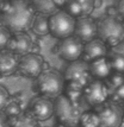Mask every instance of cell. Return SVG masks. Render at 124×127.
<instances>
[{
  "label": "cell",
  "instance_id": "cell-36",
  "mask_svg": "<svg viewBox=\"0 0 124 127\" xmlns=\"http://www.w3.org/2000/svg\"><path fill=\"white\" fill-rule=\"evenodd\" d=\"M123 112H124V108H123Z\"/></svg>",
  "mask_w": 124,
  "mask_h": 127
},
{
  "label": "cell",
  "instance_id": "cell-22",
  "mask_svg": "<svg viewBox=\"0 0 124 127\" xmlns=\"http://www.w3.org/2000/svg\"><path fill=\"white\" fill-rule=\"evenodd\" d=\"M31 6L34 7L36 12H38L40 14H44V16L54 14L57 8L54 5L53 0H31Z\"/></svg>",
  "mask_w": 124,
  "mask_h": 127
},
{
  "label": "cell",
  "instance_id": "cell-35",
  "mask_svg": "<svg viewBox=\"0 0 124 127\" xmlns=\"http://www.w3.org/2000/svg\"><path fill=\"white\" fill-rule=\"evenodd\" d=\"M2 4H4V0H0V14H1V8H2Z\"/></svg>",
  "mask_w": 124,
  "mask_h": 127
},
{
  "label": "cell",
  "instance_id": "cell-20",
  "mask_svg": "<svg viewBox=\"0 0 124 127\" xmlns=\"http://www.w3.org/2000/svg\"><path fill=\"white\" fill-rule=\"evenodd\" d=\"M10 127H38V121L29 112L20 113L19 115L8 118Z\"/></svg>",
  "mask_w": 124,
  "mask_h": 127
},
{
  "label": "cell",
  "instance_id": "cell-12",
  "mask_svg": "<svg viewBox=\"0 0 124 127\" xmlns=\"http://www.w3.org/2000/svg\"><path fill=\"white\" fill-rule=\"evenodd\" d=\"M74 36L82 43H88L98 36V24L91 17H79L75 22Z\"/></svg>",
  "mask_w": 124,
  "mask_h": 127
},
{
  "label": "cell",
  "instance_id": "cell-6",
  "mask_svg": "<svg viewBox=\"0 0 124 127\" xmlns=\"http://www.w3.org/2000/svg\"><path fill=\"white\" fill-rule=\"evenodd\" d=\"M110 88L103 80H93L84 87L82 99L87 105L99 107L110 99Z\"/></svg>",
  "mask_w": 124,
  "mask_h": 127
},
{
  "label": "cell",
  "instance_id": "cell-21",
  "mask_svg": "<svg viewBox=\"0 0 124 127\" xmlns=\"http://www.w3.org/2000/svg\"><path fill=\"white\" fill-rule=\"evenodd\" d=\"M31 29H32L34 33H36L37 36H45V34L50 33V30H49V18H48V16L38 13L37 16L35 17L32 25H31Z\"/></svg>",
  "mask_w": 124,
  "mask_h": 127
},
{
  "label": "cell",
  "instance_id": "cell-1",
  "mask_svg": "<svg viewBox=\"0 0 124 127\" xmlns=\"http://www.w3.org/2000/svg\"><path fill=\"white\" fill-rule=\"evenodd\" d=\"M35 10L25 0H11L2 4L1 23L11 32H24L31 28Z\"/></svg>",
  "mask_w": 124,
  "mask_h": 127
},
{
  "label": "cell",
  "instance_id": "cell-4",
  "mask_svg": "<svg viewBox=\"0 0 124 127\" xmlns=\"http://www.w3.org/2000/svg\"><path fill=\"white\" fill-rule=\"evenodd\" d=\"M98 36L111 48L124 39V24L116 17H106L98 24Z\"/></svg>",
  "mask_w": 124,
  "mask_h": 127
},
{
  "label": "cell",
  "instance_id": "cell-31",
  "mask_svg": "<svg viewBox=\"0 0 124 127\" xmlns=\"http://www.w3.org/2000/svg\"><path fill=\"white\" fill-rule=\"evenodd\" d=\"M107 17H116L117 16V8L115 6H109L106 10Z\"/></svg>",
  "mask_w": 124,
  "mask_h": 127
},
{
  "label": "cell",
  "instance_id": "cell-13",
  "mask_svg": "<svg viewBox=\"0 0 124 127\" xmlns=\"http://www.w3.org/2000/svg\"><path fill=\"white\" fill-rule=\"evenodd\" d=\"M32 48V40L25 32H14L7 44V50L16 55H26Z\"/></svg>",
  "mask_w": 124,
  "mask_h": 127
},
{
  "label": "cell",
  "instance_id": "cell-34",
  "mask_svg": "<svg viewBox=\"0 0 124 127\" xmlns=\"http://www.w3.org/2000/svg\"><path fill=\"white\" fill-rule=\"evenodd\" d=\"M55 127H68L67 125H63V124H61V122H57L56 125H55Z\"/></svg>",
  "mask_w": 124,
  "mask_h": 127
},
{
  "label": "cell",
  "instance_id": "cell-5",
  "mask_svg": "<svg viewBox=\"0 0 124 127\" xmlns=\"http://www.w3.org/2000/svg\"><path fill=\"white\" fill-rule=\"evenodd\" d=\"M76 18L70 16L67 11H56L49 18V30L56 38L63 39L74 34Z\"/></svg>",
  "mask_w": 124,
  "mask_h": 127
},
{
  "label": "cell",
  "instance_id": "cell-32",
  "mask_svg": "<svg viewBox=\"0 0 124 127\" xmlns=\"http://www.w3.org/2000/svg\"><path fill=\"white\" fill-rule=\"evenodd\" d=\"M53 2H54V5L56 6L57 8H60V7H63V6H66V2H67V0H53Z\"/></svg>",
  "mask_w": 124,
  "mask_h": 127
},
{
  "label": "cell",
  "instance_id": "cell-24",
  "mask_svg": "<svg viewBox=\"0 0 124 127\" xmlns=\"http://www.w3.org/2000/svg\"><path fill=\"white\" fill-rule=\"evenodd\" d=\"M106 80H107L106 84L109 86L110 92H111V90L116 89L117 87H119L121 84H123L124 83V74H122V72H117V71H112L111 72V75H110Z\"/></svg>",
  "mask_w": 124,
  "mask_h": 127
},
{
  "label": "cell",
  "instance_id": "cell-14",
  "mask_svg": "<svg viewBox=\"0 0 124 127\" xmlns=\"http://www.w3.org/2000/svg\"><path fill=\"white\" fill-rule=\"evenodd\" d=\"M84 61L92 62L100 58V57H105L107 56V45L103 42L102 39L96 38L91 40L88 43H85L84 45Z\"/></svg>",
  "mask_w": 124,
  "mask_h": 127
},
{
  "label": "cell",
  "instance_id": "cell-16",
  "mask_svg": "<svg viewBox=\"0 0 124 127\" xmlns=\"http://www.w3.org/2000/svg\"><path fill=\"white\" fill-rule=\"evenodd\" d=\"M19 58L16 54L8 50L0 51V75L10 76L18 71Z\"/></svg>",
  "mask_w": 124,
  "mask_h": 127
},
{
  "label": "cell",
  "instance_id": "cell-19",
  "mask_svg": "<svg viewBox=\"0 0 124 127\" xmlns=\"http://www.w3.org/2000/svg\"><path fill=\"white\" fill-rule=\"evenodd\" d=\"M82 93H84V87L80 83L72 82V81L64 82V88H63L62 94L66 97H68L70 101L80 103V101L82 99Z\"/></svg>",
  "mask_w": 124,
  "mask_h": 127
},
{
  "label": "cell",
  "instance_id": "cell-23",
  "mask_svg": "<svg viewBox=\"0 0 124 127\" xmlns=\"http://www.w3.org/2000/svg\"><path fill=\"white\" fill-rule=\"evenodd\" d=\"M99 116L94 111H85L80 116L78 127H99Z\"/></svg>",
  "mask_w": 124,
  "mask_h": 127
},
{
  "label": "cell",
  "instance_id": "cell-18",
  "mask_svg": "<svg viewBox=\"0 0 124 127\" xmlns=\"http://www.w3.org/2000/svg\"><path fill=\"white\" fill-rule=\"evenodd\" d=\"M107 58L110 61L112 71L124 74V42L112 46L107 54Z\"/></svg>",
  "mask_w": 124,
  "mask_h": 127
},
{
  "label": "cell",
  "instance_id": "cell-30",
  "mask_svg": "<svg viewBox=\"0 0 124 127\" xmlns=\"http://www.w3.org/2000/svg\"><path fill=\"white\" fill-rule=\"evenodd\" d=\"M0 127H10L8 126V118L1 111H0Z\"/></svg>",
  "mask_w": 124,
  "mask_h": 127
},
{
  "label": "cell",
  "instance_id": "cell-33",
  "mask_svg": "<svg viewBox=\"0 0 124 127\" xmlns=\"http://www.w3.org/2000/svg\"><path fill=\"white\" fill-rule=\"evenodd\" d=\"M103 0H94V8H99L103 6Z\"/></svg>",
  "mask_w": 124,
  "mask_h": 127
},
{
  "label": "cell",
  "instance_id": "cell-11",
  "mask_svg": "<svg viewBox=\"0 0 124 127\" xmlns=\"http://www.w3.org/2000/svg\"><path fill=\"white\" fill-rule=\"evenodd\" d=\"M29 113L37 121H45L54 114V102L44 96H36L29 103Z\"/></svg>",
  "mask_w": 124,
  "mask_h": 127
},
{
  "label": "cell",
  "instance_id": "cell-15",
  "mask_svg": "<svg viewBox=\"0 0 124 127\" xmlns=\"http://www.w3.org/2000/svg\"><path fill=\"white\" fill-rule=\"evenodd\" d=\"M64 7L74 18L86 17L94 10V0H67Z\"/></svg>",
  "mask_w": 124,
  "mask_h": 127
},
{
  "label": "cell",
  "instance_id": "cell-9",
  "mask_svg": "<svg viewBox=\"0 0 124 127\" xmlns=\"http://www.w3.org/2000/svg\"><path fill=\"white\" fill-rule=\"evenodd\" d=\"M44 61L40 55L35 52H29L20 57L18 64V72L29 78H37L43 71Z\"/></svg>",
  "mask_w": 124,
  "mask_h": 127
},
{
  "label": "cell",
  "instance_id": "cell-17",
  "mask_svg": "<svg viewBox=\"0 0 124 127\" xmlns=\"http://www.w3.org/2000/svg\"><path fill=\"white\" fill-rule=\"evenodd\" d=\"M88 65H90L91 75L94 80H106L112 72V68H111L107 56L90 62Z\"/></svg>",
  "mask_w": 124,
  "mask_h": 127
},
{
  "label": "cell",
  "instance_id": "cell-3",
  "mask_svg": "<svg viewBox=\"0 0 124 127\" xmlns=\"http://www.w3.org/2000/svg\"><path fill=\"white\" fill-rule=\"evenodd\" d=\"M82 108L80 103L73 102L63 94L57 96L54 102V115L57 122H61L68 127H78Z\"/></svg>",
  "mask_w": 124,
  "mask_h": 127
},
{
  "label": "cell",
  "instance_id": "cell-28",
  "mask_svg": "<svg viewBox=\"0 0 124 127\" xmlns=\"http://www.w3.org/2000/svg\"><path fill=\"white\" fill-rule=\"evenodd\" d=\"M10 102V94H8V90L0 86V111H4L7 103Z\"/></svg>",
  "mask_w": 124,
  "mask_h": 127
},
{
  "label": "cell",
  "instance_id": "cell-10",
  "mask_svg": "<svg viewBox=\"0 0 124 127\" xmlns=\"http://www.w3.org/2000/svg\"><path fill=\"white\" fill-rule=\"evenodd\" d=\"M84 45V43L75 36H69L67 38L61 39V42L57 45V51L61 58L64 61L74 62L80 60V57L82 56Z\"/></svg>",
  "mask_w": 124,
  "mask_h": 127
},
{
  "label": "cell",
  "instance_id": "cell-25",
  "mask_svg": "<svg viewBox=\"0 0 124 127\" xmlns=\"http://www.w3.org/2000/svg\"><path fill=\"white\" fill-rule=\"evenodd\" d=\"M4 113L7 118H13V116H17L22 113V108H20V105L19 102L13 100V101H10L7 106L4 108Z\"/></svg>",
  "mask_w": 124,
  "mask_h": 127
},
{
  "label": "cell",
  "instance_id": "cell-7",
  "mask_svg": "<svg viewBox=\"0 0 124 127\" xmlns=\"http://www.w3.org/2000/svg\"><path fill=\"white\" fill-rule=\"evenodd\" d=\"M98 116H99V127H121L123 124L124 112L119 103L106 101L104 105L99 106Z\"/></svg>",
  "mask_w": 124,
  "mask_h": 127
},
{
  "label": "cell",
  "instance_id": "cell-8",
  "mask_svg": "<svg viewBox=\"0 0 124 127\" xmlns=\"http://www.w3.org/2000/svg\"><path fill=\"white\" fill-rule=\"evenodd\" d=\"M64 81H72V82L80 83L82 87L87 86L92 81V75L90 72V65L84 60L70 62L64 71Z\"/></svg>",
  "mask_w": 124,
  "mask_h": 127
},
{
  "label": "cell",
  "instance_id": "cell-29",
  "mask_svg": "<svg viewBox=\"0 0 124 127\" xmlns=\"http://www.w3.org/2000/svg\"><path fill=\"white\" fill-rule=\"evenodd\" d=\"M117 14L121 17V19L124 20V0H119L118 5H117Z\"/></svg>",
  "mask_w": 124,
  "mask_h": 127
},
{
  "label": "cell",
  "instance_id": "cell-26",
  "mask_svg": "<svg viewBox=\"0 0 124 127\" xmlns=\"http://www.w3.org/2000/svg\"><path fill=\"white\" fill-rule=\"evenodd\" d=\"M11 31L4 25H0V51L7 48V44L11 39Z\"/></svg>",
  "mask_w": 124,
  "mask_h": 127
},
{
  "label": "cell",
  "instance_id": "cell-2",
  "mask_svg": "<svg viewBox=\"0 0 124 127\" xmlns=\"http://www.w3.org/2000/svg\"><path fill=\"white\" fill-rule=\"evenodd\" d=\"M64 77L61 72L54 69L43 70L40 76L36 78L35 88L41 96L48 99H56L63 93L64 88Z\"/></svg>",
  "mask_w": 124,
  "mask_h": 127
},
{
  "label": "cell",
  "instance_id": "cell-27",
  "mask_svg": "<svg viewBox=\"0 0 124 127\" xmlns=\"http://www.w3.org/2000/svg\"><path fill=\"white\" fill-rule=\"evenodd\" d=\"M110 101L119 103V102H124V83L121 84L119 87L116 89L111 90L110 93Z\"/></svg>",
  "mask_w": 124,
  "mask_h": 127
}]
</instances>
